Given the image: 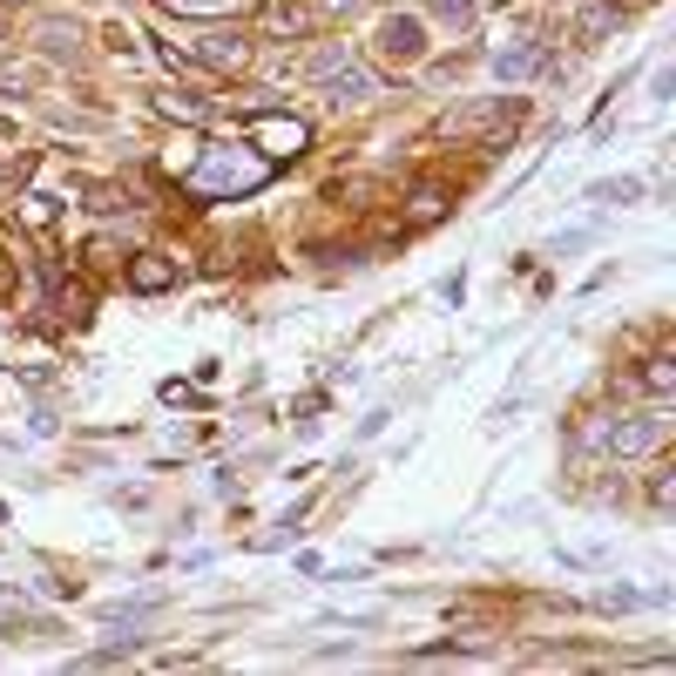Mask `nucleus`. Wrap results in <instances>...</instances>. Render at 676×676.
Returning a JSON list of instances; mask_svg holds the SVG:
<instances>
[{"instance_id": "6e6552de", "label": "nucleus", "mask_w": 676, "mask_h": 676, "mask_svg": "<svg viewBox=\"0 0 676 676\" xmlns=\"http://www.w3.org/2000/svg\"><path fill=\"white\" fill-rule=\"evenodd\" d=\"M325 95L332 102H366V95H379V75L359 68V61H339V68H325Z\"/></svg>"}, {"instance_id": "39448f33", "label": "nucleus", "mask_w": 676, "mask_h": 676, "mask_svg": "<svg viewBox=\"0 0 676 676\" xmlns=\"http://www.w3.org/2000/svg\"><path fill=\"white\" fill-rule=\"evenodd\" d=\"M386 61H400V68H413L420 55H426V34H420V21L413 14H386L379 21V42H373Z\"/></svg>"}, {"instance_id": "f03ea898", "label": "nucleus", "mask_w": 676, "mask_h": 676, "mask_svg": "<svg viewBox=\"0 0 676 676\" xmlns=\"http://www.w3.org/2000/svg\"><path fill=\"white\" fill-rule=\"evenodd\" d=\"M264 183H271V163H257V156H244V149H204L190 163V190L196 196H251Z\"/></svg>"}, {"instance_id": "4468645a", "label": "nucleus", "mask_w": 676, "mask_h": 676, "mask_svg": "<svg viewBox=\"0 0 676 676\" xmlns=\"http://www.w3.org/2000/svg\"><path fill=\"white\" fill-rule=\"evenodd\" d=\"M82 204H89L95 217H115V210H129V196L115 190V183H89V190H82Z\"/></svg>"}, {"instance_id": "f3484780", "label": "nucleus", "mask_w": 676, "mask_h": 676, "mask_svg": "<svg viewBox=\"0 0 676 676\" xmlns=\"http://www.w3.org/2000/svg\"><path fill=\"white\" fill-rule=\"evenodd\" d=\"M426 14H440V21H473V0H426Z\"/></svg>"}, {"instance_id": "7ed1b4c3", "label": "nucleus", "mask_w": 676, "mask_h": 676, "mask_svg": "<svg viewBox=\"0 0 676 676\" xmlns=\"http://www.w3.org/2000/svg\"><path fill=\"white\" fill-rule=\"evenodd\" d=\"M522 115H528V102H522V95H488V102H467V108H454L440 129H447V136H473V142L501 149L514 129H522Z\"/></svg>"}, {"instance_id": "4be33fe9", "label": "nucleus", "mask_w": 676, "mask_h": 676, "mask_svg": "<svg viewBox=\"0 0 676 676\" xmlns=\"http://www.w3.org/2000/svg\"><path fill=\"white\" fill-rule=\"evenodd\" d=\"M0 136H14V123H8V115H0Z\"/></svg>"}, {"instance_id": "2eb2a0df", "label": "nucleus", "mask_w": 676, "mask_h": 676, "mask_svg": "<svg viewBox=\"0 0 676 676\" xmlns=\"http://www.w3.org/2000/svg\"><path fill=\"white\" fill-rule=\"evenodd\" d=\"M494 68L507 75V82H522V75H535V68H541V55H535V48H501V55H494Z\"/></svg>"}, {"instance_id": "dca6fc26", "label": "nucleus", "mask_w": 676, "mask_h": 676, "mask_svg": "<svg viewBox=\"0 0 676 676\" xmlns=\"http://www.w3.org/2000/svg\"><path fill=\"white\" fill-rule=\"evenodd\" d=\"M21 224L48 230V224H55V196H27V204H21Z\"/></svg>"}, {"instance_id": "aec40b11", "label": "nucleus", "mask_w": 676, "mask_h": 676, "mask_svg": "<svg viewBox=\"0 0 676 676\" xmlns=\"http://www.w3.org/2000/svg\"><path fill=\"white\" fill-rule=\"evenodd\" d=\"M650 501H656V507H669V501H676V481H669V473H656V481H650Z\"/></svg>"}, {"instance_id": "9d476101", "label": "nucleus", "mask_w": 676, "mask_h": 676, "mask_svg": "<svg viewBox=\"0 0 676 676\" xmlns=\"http://www.w3.org/2000/svg\"><path fill=\"white\" fill-rule=\"evenodd\" d=\"M447 204H454V196H447V183H420V190H413V210H406V224H420V230H426V224H440V217H447Z\"/></svg>"}, {"instance_id": "f8f14e48", "label": "nucleus", "mask_w": 676, "mask_h": 676, "mask_svg": "<svg viewBox=\"0 0 676 676\" xmlns=\"http://www.w3.org/2000/svg\"><path fill=\"white\" fill-rule=\"evenodd\" d=\"M643 392H650V400H669V392H676V359H669V352L643 359Z\"/></svg>"}, {"instance_id": "0eeeda50", "label": "nucleus", "mask_w": 676, "mask_h": 676, "mask_svg": "<svg viewBox=\"0 0 676 676\" xmlns=\"http://www.w3.org/2000/svg\"><path fill=\"white\" fill-rule=\"evenodd\" d=\"M176 285H183V264H170L163 251H136V257H129V291L163 298V291H176Z\"/></svg>"}, {"instance_id": "5701e85b", "label": "nucleus", "mask_w": 676, "mask_h": 676, "mask_svg": "<svg viewBox=\"0 0 676 676\" xmlns=\"http://www.w3.org/2000/svg\"><path fill=\"white\" fill-rule=\"evenodd\" d=\"M0 522H8V507H0Z\"/></svg>"}, {"instance_id": "423d86ee", "label": "nucleus", "mask_w": 676, "mask_h": 676, "mask_svg": "<svg viewBox=\"0 0 676 676\" xmlns=\"http://www.w3.org/2000/svg\"><path fill=\"white\" fill-rule=\"evenodd\" d=\"M190 48H196V61L217 68V75H244L251 68V42H244V34H230V27L204 34V42H190Z\"/></svg>"}, {"instance_id": "1a4fd4ad", "label": "nucleus", "mask_w": 676, "mask_h": 676, "mask_svg": "<svg viewBox=\"0 0 676 676\" xmlns=\"http://www.w3.org/2000/svg\"><path fill=\"white\" fill-rule=\"evenodd\" d=\"M163 8L190 21H237V14H251V0H163Z\"/></svg>"}, {"instance_id": "412c9836", "label": "nucleus", "mask_w": 676, "mask_h": 676, "mask_svg": "<svg viewBox=\"0 0 676 676\" xmlns=\"http://www.w3.org/2000/svg\"><path fill=\"white\" fill-rule=\"evenodd\" d=\"M8 291H14V264H8V257H0V298H8Z\"/></svg>"}, {"instance_id": "f257e3e1", "label": "nucleus", "mask_w": 676, "mask_h": 676, "mask_svg": "<svg viewBox=\"0 0 676 676\" xmlns=\"http://www.w3.org/2000/svg\"><path fill=\"white\" fill-rule=\"evenodd\" d=\"M669 440V413L650 406V413H588L582 426V447H609V454H656Z\"/></svg>"}, {"instance_id": "ddd939ff", "label": "nucleus", "mask_w": 676, "mask_h": 676, "mask_svg": "<svg viewBox=\"0 0 676 676\" xmlns=\"http://www.w3.org/2000/svg\"><path fill=\"white\" fill-rule=\"evenodd\" d=\"M42 89V68L34 61H0V95H34Z\"/></svg>"}, {"instance_id": "20e7f679", "label": "nucleus", "mask_w": 676, "mask_h": 676, "mask_svg": "<svg viewBox=\"0 0 676 676\" xmlns=\"http://www.w3.org/2000/svg\"><path fill=\"white\" fill-rule=\"evenodd\" d=\"M251 142L271 156V163H285V156H298L311 142V129L298 123V115H251Z\"/></svg>"}, {"instance_id": "a211bd4d", "label": "nucleus", "mask_w": 676, "mask_h": 676, "mask_svg": "<svg viewBox=\"0 0 676 676\" xmlns=\"http://www.w3.org/2000/svg\"><path fill=\"white\" fill-rule=\"evenodd\" d=\"M359 8H366V0H311L318 21H345V14H359Z\"/></svg>"}, {"instance_id": "6ab92c4d", "label": "nucleus", "mask_w": 676, "mask_h": 676, "mask_svg": "<svg viewBox=\"0 0 676 676\" xmlns=\"http://www.w3.org/2000/svg\"><path fill=\"white\" fill-rule=\"evenodd\" d=\"M595 196H603V204H635L643 183H595Z\"/></svg>"}, {"instance_id": "9b49d317", "label": "nucleus", "mask_w": 676, "mask_h": 676, "mask_svg": "<svg viewBox=\"0 0 676 676\" xmlns=\"http://www.w3.org/2000/svg\"><path fill=\"white\" fill-rule=\"evenodd\" d=\"M156 115H170V123H196V129H204V123H210V102H196V95L183 102L176 89H163V95H156Z\"/></svg>"}]
</instances>
